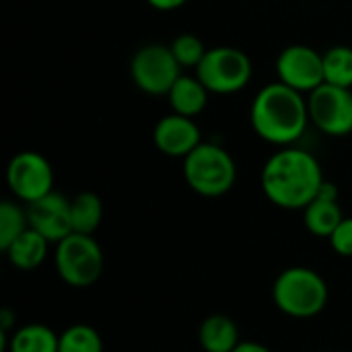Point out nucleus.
Segmentation results:
<instances>
[{
  "mask_svg": "<svg viewBox=\"0 0 352 352\" xmlns=\"http://www.w3.org/2000/svg\"><path fill=\"white\" fill-rule=\"evenodd\" d=\"M324 173L314 155L301 148L274 153L262 169L266 198L285 210H303L324 186Z\"/></svg>",
  "mask_w": 352,
  "mask_h": 352,
  "instance_id": "f257e3e1",
  "label": "nucleus"
},
{
  "mask_svg": "<svg viewBox=\"0 0 352 352\" xmlns=\"http://www.w3.org/2000/svg\"><path fill=\"white\" fill-rule=\"evenodd\" d=\"M252 128L270 144L289 146L299 140L309 122L307 101L285 82L264 87L252 103Z\"/></svg>",
  "mask_w": 352,
  "mask_h": 352,
  "instance_id": "f03ea898",
  "label": "nucleus"
},
{
  "mask_svg": "<svg viewBox=\"0 0 352 352\" xmlns=\"http://www.w3.org/2000/svg\"><path fill=\"white\" fill-rule=\"evenodd\" d=\"M330 289L324 276L307 266L283 270L272 285V301L278 311L295 320H309L328 305Z\"/></svg>",
  "mask_w": 352,
  "mask_h": 352,
  "instance_id": "7ed1b4c3",
  "label": "nucleus"
},
{
  "mask_svg": "<svg viewBox=\"0 0 352 352\" xmlns=\"http://www.w3.org/2000/svg\"><path fill=\"white\" fill-rule=\"evenodd\" d=\"M184 177L196 194L204 198H219L235 186L237 167L225 148L200 142L184 159Z\"/></svg>",
  "mask_w": 352,
  "mask_h": 352,
  "instance_id": "20e7f679",
  "label": "nucleus"
},
{
  "mask_svg": "<svg viewBox=\"0 0 352 352\" xmlns=\"http://www.w3.org/2000/svg\"><path fill=\"white\" fill-rule=\"evenodd\" d=\"M54 264L58 276L68 287L87 289L103 274V250L93 235L70 233L56 243Z\"/></svg>",
  "mask_w": 352,
  "mask_h": 352,
  "instance_id": "39448f33",
  "label": "nucleus"
},
{
  "mask_svg": "<svg viewBox=\"0 0 352 352\" xmlns=\"http://www.w3.org/2000/svg\"><path fill=\"white\" fill-rule=\"evenodd\" d=\"M198 80L208 93L229 95L241 91L252 78V60L245 52L229 45L212 47L206 52L196 68Z\"/></svg>",
  "mask_w": 352,
  "mask_h": 352,
  "instance_id": "423d86ee",
  "label": "nucleus"
},
{
  "mask_svg": "<svg viewBox=\"0 0 352 352\" xmlns=\"http://www.w3.org/2000/svg\"><path fill=\"white\" fill-rule=\"evenodd\" d=\"M182 66L177 64L171 47L151 43L140 47L130 62L134 85L148 95H167L177 82Z\"/></svg>",
  "mask_w": 352,
  "mask_h": 352,
  "instance_id": "0eeeda50",
  "label": "nucleus"
},
{
  "mask_svg": "<svg viewBox=\"0 0 352 352\" xmlns=\"http://www.w3.org/2000/svg\"><path fill=\"white\" fill-rule=\"evenodd\" d=\"M309 120L328 136H346L352 132V91L330 82L320 85L307 99Z\"/></svg>",
  "mask_w": 352,
  "mask_h": 352,
  "instance_id": "6e6552de",
  "label": "nucleus"
},
{
  "mask_svg": "<svg viewBox=\"0 0 352 352\" xmlns=\"http://www.w3.org/2000/svg\"><path fill=\"white\" fill-rule=\"evenodd\" d=\"M6 184L14 198L31 204L54 192V169L43 155L23 151L10 159L6 167Z\"/></svg>",
  "mask_w": 352,
  "mask_h": 352,
  "instance_id": "1a4fd4ad",
  "label": "nucleus"
},
{
  "mask_svg": "<svg viewBox=\"0 0 352 352\" xmlns=\"http://www.w3.org/2000/svg\"><path fill=\"white\" fill-rule=\"evenodd\" d=\"M280 82L303 93L324 85V56L309 45H289L276 60Z\"/></svg>",
  "mask_w": 352,
  "mask_h": 352,
  "instance_id": "9d476101",
  "label": "nucleus"
},
{
  "mask_svg": "<svg viewBox=\"0 0 352 352\" xmlns=\"http://www.w3.org/2000/svg\"><path fill=\"white\" fill-rule=\"evenodd\" d=\"M29 227L41 233L50 243H58L72 233L70 221V200L58 192H50L47 196L27 204Z\"/></svg>",
  "mask_w": 352,
  "mask_h": 352,
  "instance_id": "9b49d317",
  "label": "nucleus"
},
{
  "mask_svg": "<svg viewBox=\"0 0 352 352\" xmlns=\"http://www.w3.org/2000/svg\"><path fill=\"white\" fill-rule=\"evenodd\" d=\"M155 146L167 157H188L200 144V128L192 118L173 113L159 120L153 132Z\"/></svg>",
  "mask_w": 352,
  "mask_h": 352,
  "instance_id": "f8f14e48",
  "label": "nucleus"
},
{
  "mask_svg": "<svg viewBox=\"0 0 352 352\" xmlns=\"http://www.w3.org/2000/svg\"><path fill=\"white\" fill-rule=\"evenodd\" d=\"M342 219L344 217L338 204V188L332 182H324L314 202L303 208V223L311 235L330 239Z\"/></svg>",
  "mask_w": 352,
  "mask_h": 352,
  "instance_id": "ddd939ff",
  "label": "nucleus"
},
{
  "mask_svg": "<svg viewBox=\"0 0 352 352\" xmlns=\"http://www.w3.org/2000/svg\"><path fill=\"white\" fill-rule=\"evenodd\" d=\"M198 342L204 352H233L241 342L239 328L229 316L212 314L200 324Z\"/></svg>",
  "mask_w": 352,
  "mask_h": 352,
  "instance_id": "4468645a",
  "label": "nucleus"
},
{
  "mask_svg": "<svg viewBox=\"0 0 352 352\" xmlns=\"http://www.w3.org/2000/svg\"><path fill=\"white\" fill-rule=\"evenodd\" d=\"M47 252H50V241L41 233H37L35 229H31V227L25 233H21L4 250L8 262L16 270H23V272H29V270L39 268L45 262Z\"/></svg>",
  "mask_w": 352,
  "mask_h": 352,
  "instance_id": "2eb2a0df",
  "label": "nucleus"
},
{
  "mask_svg": "<svg viewBox=\"0 0 352 352\" xmlns=\"http://www.w3.org/2000/svg\"><path fill=\"white\" fill-rule=\"evenodd\" d=\"M167 97L175 113L194 118L206 107L208 89L198 80V76H179Z\"/></svg>",
  "mask_w": 352,
  "mask_h": 352,
  "instance_id": "dca6fc26",
  "label": "nucleus"
},
{
  "mask_svg": "<svg viewBox=\"0 0 352 352\" xmlns=\"http://www.w3.org/2000/svg\"><path fill=\"white\" fill-rule=\"evenodd\" d=\"M58 338L45 324H27L8 336L6 352H58Z\"/></svg>",
  "mask_w": 352,
  "mask_h": 352,
  "instance_id": "f3484780",
  "label": "nucleus"
},
{
  "mask_svg": "<svg viewBox=\"0 0 352 352\" xmlns=\"http://www.w3.org/2000/svg\"><path fill=\"white\" fill-rule=\"evenodd\" d=\"M72 233L93 235L103 221V202L95 192H80L70 200Z\"/></svg>",
  "mask_w": 352,
  "mask_h": 352,
  "instance_id": "a211bd4d",
  "label": "nucleus"
},
{
  "mask_svg": "<svg viewBox=\"0 0 352 352\" xmlns=\"http://www.w3.org/2000/svg\"><path fill=\"white\" fill-rule=\"evenodd\" d=\"M324 82L336 87H352V47L334 45L324 54Z\"/></svg>",
  "mask_w": 352,
  "mask_h": 352,
  "instance_id": "6ab92c4d",
  "label": "nucleus"
},
{
  "mask_svg": "<svg viewBox=\"0 0 352 352\" xmlns=\"http://www.w3.org/2000/svg\"><path fill=\"white\" fill-rule=\"evenodd\" d=\"M58 352H103V338L89 324H74L60 334Z\"/></svg>",
  "mask_w": 352,
  "mask_h": 352,
  "instance_id": "aec40b11",
  "label": "nucleus"
},
{
  "mask_svg": "<svg viewBox=\"0 0 352 352\" xmlns=\"http://www.w3.org/2000/svg\"><path fill=\"white\" fill-rule=\"evenodd\" d=\"M27 229H29L27 208H21L16 202L4 200L0 204V250L4 252Z\"/></svg>",
  "mask_w": 352,
  "mask_h": 352,
  "instance_id": "412c9836",
  "label": "nucleus"
},
{
  "mask_svg": "<svg viewBox=\"0 0 352 352\" xmlns=\"http://www.w3.org/2000/svg\"><path fill=\"white\" fill-rule=\"evenodd\" d=\"M171 52L182 68H198V64L202 62V58L206 56L208 50L204 47L202 39H198L192 33H184L173 39Z\"/></svg>",
  "mask_w": 352,
  "mask_h": 352,
  "instance_id": "4be33fe9",
  "label": "nucleus"
},
{
  "mask_svg": "<svg viewBox=\"0 0 352 352\" xmlns=\"http://www.w3.org/2000/svg\"><path fill=\"white\" fill-rule=\"evenodd\" d=\"M330 245L338 256L352 258V217L342 219V223L330 235Z\"/></svg>",
  "mask_w": 352,
  "mask_h": 352,
  "instance_id": "5701e85b",
  "label": "nucleus"
},
{
  "mask_svg": "<svg viewBox=\"0 0 352 352\" xmlns=\"http://www.w3.org/2000/svg\"><path fill=\"white\" fill-rule=\"evenodd\" d=\"M14 322H16V314L8 307H4L0 311V332L4 334H12L16 328H14Z\"/></svg>",
  "mask_w": 352,
  "mask_h": 352,
  "instance_id": "b1692460",
  "label": "nucleus"
},
{
  "mask_svg": "<svg viewBox=\"0 0 352 352\" xmlns=\"http://www.w3.org/2000/svg\"><path fill=\"white\" fill-rule=\"evenodd\" d=\"M146 2L157 10H175V8L184 6L188 0H146Z\"/></svg>",
  "mask_w": 352,
  "mask_h": 352,
  "instance_id": "393cba45",
  "label": "nucleus"
},
{
  "mask_svg": "<svg viewBox=\"0 0 352 352\" xmlns=\"http://www.w3.org/2000/svg\"><path fill=\"white\" fill-rule=\"evenodd\" d=\"M233 352H272L268 346H264V344H260V342H252V340H248V342H239L237 344V349Z\"/></svg>",
  "mask_w": 352,
  "mask_h": 352,
  "instance_id": "a878e982",
  "label": "nucleus"
}]
</instances>
